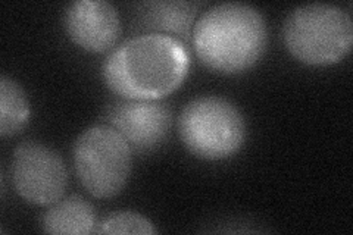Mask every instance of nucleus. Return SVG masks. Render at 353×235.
I'll return each instance as SVG.
<instances>
[{"label":"nucleus","instance_id":"1","mask_svg":"<svg viewBox=\"0 0 353 235\" xmlns=\"http://www.w3.org/2000/svg\"><path fill=\"white\" fill-rule=\"evenodd\" d=\"M189 66L190 54L179 39L145 32L110 52L102 74L123 99L159 100L181 85Z\"/></svg>","mask_w":353,"mask_h":235},{"label":"nucleus","instance_id":"2","mask_svg":"<svg viewBox=\"0 0 353 235\" xmlns=\"http://www.w3.org/2000/svg\"><path fill=\"white\" fill-rule=\"evenodd\" d=\"M192 40L197 58L209 70L236 74L261 59L267 49V22L248 3H218L197 18Z\"/></svg>","mask_w":353,"mask_h":235},{"label":"nucleus","instance_id":"3","mask_svg":"<svg viewBox=\"0 0 353 235\" xmlns=\"http://www.w3.org/2000/svg\"><path fill=\"white\" fill-rule=\"evenodd\" d=\"M283 37L287 50L303 63H336L350 52L353 22L350 15L330 3H307L285 17Z\"/></svg>","mask_w":353,"mask_h":235},{"label":"nucleus","instance_id":"4","mask_svg":"<svg viewBox=\"0 0 353 235\" xmlns=\"http://www.w3.org/2000/svg\"><path fill=\"white\" fill-rule=\"evenodd\" d=\"M183 144L205 161L227 159L239 152L246 137V124L239 108L218 96L196 97L179 119Z\"/></svg>","mask_w":353,"mask_h":235},{"label":"nucleus","instance_id":"5","mask_svg":"<svg viewBox=\"0 0 353 235\" xmlns=\"http://www.w3.org/2000/svg\"><path fill=\"white\" fill-rule=\"evenodd\" d=\"M74 167L88 194L109 198L121 193L131 174V147L109 125H94L74 143Z\"/></svg>","mask_w":353,"mask_h":235},{"label":"nucleus","instance_id":"6","mask_svg":"<svg viewBox=\"0 0 353 235\" xmlns=\"http://www.w3.org/2000/svg\"><path fill=\"white\" fill-rule=\"evenodd\" d=\"M10 174L19 197L36 206L57 203L68 184V171L59 153L31 140L17 145Z\"/></svg>","mask_w":353,"mask_h":235},{"label":"nucleus","instance_id":"7","mask_svg":"<svg viewBox=\"0 0 353 235\" xmlns=\"http://www.w3.org/2000/svg\"><path fill=\"white\" fill-rule=\"evenodd\" d=\"M106 125L123 137L131 150L150 152L168 137L172 115L167 105L158 100L123 99L105 110Z\"/></svg>","mask_w":353,"mask_h":235},{"label":"nucleus","instance_id":"8","mask_svg":"<svg viewBox=\"0 0 353 235\" xmlns=\"http://www.w3.org/2000/svg\"><path fill=\"white\" fill-rule=\"evenodd\" d=\"M63 27L70 39L93 53L109 50L121 36L118 10L106 0H77L68 5Z\"/></svg>","mask_w":353,"mask_h":235},{"label":"nucleus","instance_id":"9","mask_svg":"<svg viewBox=\"0 0 353 235\" xmlns=\"http://www.w3.org/2000/svg\"><path fill=\"white\" fill-rule=\"evenodd\" d=\"M202 3L199 2H145L139 5L137 25L154 34L187 39ZM176 39V37H175Z\"/></svg>","mask_w":353,"mask_h":235},{"label":"nucleus","instance_id":"10","mask_svg":"<svg viewBox=\"0 0 353 235\" xmlns=\"http://www.w3.org/2000/svg\"><path fill=\"white\" fill-rule=\"evenodd\" d=\"M43 231L48 234H79L96 232V214L93 206L80 196L58 200L41 218Z\"/></svg>","mask_w":353,"mask_h":235},{"label":"nucleus","instance_id":"11","mask_svg":"<svg viewBox=\"0 0 353 235\" xmlns=\"http://www.w3.org/2000/svg\"><path fill=\"white\" fill-rule=\"evenodd\" d=\"M30 105L27 94L12 78H0V134L15 136L27 125Z\"/></svg>","mask_w":353,"mask_h":235},{"label":"nucleus","instance_id":"12","mask_svg":"<svg viewBox=\"0 0 353 235\" xmlns=\"http://www.w3.org/2000/svg\"><path fill=\"white\" fill-rule=\"evenodd\" d=\"M97 234H157L158 229L153 223L140 214L131 210L114 212L102 219L96 227Z\"/></svg>","mask_w":353,"mask_h":235}]
</instances>
